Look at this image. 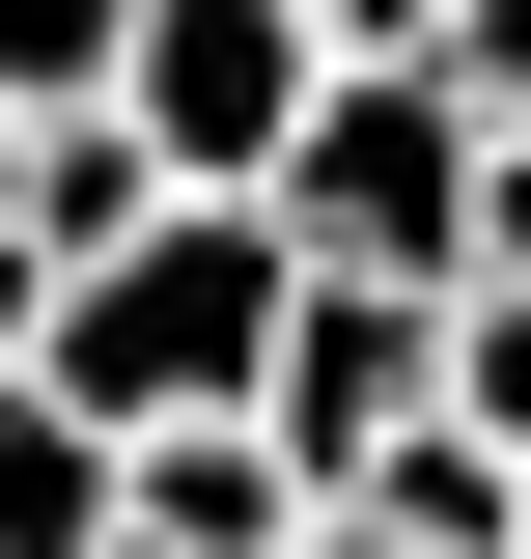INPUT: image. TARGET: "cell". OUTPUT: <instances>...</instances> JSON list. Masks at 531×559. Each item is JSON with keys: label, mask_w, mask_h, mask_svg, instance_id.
Returning a JSON list of instances; mask_svg holds the SVG:
<instances>
[{"label": "cell", "mask_w": 531, "mask_h": 559, "mask_svg": "<svg viewBox=\"0 0 531 559\" xmlns=\"http://www.w3.org/2000/svg\"><path fill=\"white\" fill-rule=\"evenodd\" d=\"M280 308H308V224H280V197H168L140 252H57V392L113 419V448L252 419L280 392Z\"/></svg>", "instance_id": "cell-1"}, {"label": "cell", "mask_w": 531, "mask_h": 559, "mask_svg": "<svg viewBox=\"0 0 531 559\" xmlns=\"http://www.w3.org/2000/svg\"><path fill=\"white\" fill-rule=\"evenodd\" d=\"M475 168H504V112H475L448 57H335L308 140H280V224L364 280H475Z\"/></svg>", "instance_id": "cell-2"}, {"label": "cell", "mask_w": 531, "mask_h": 559, "mask_svg": "<svg viewBox=\"0 0 531 559\" xmlns=\"http://www.w3.org/2000/svg\"><path fill=\"white\" fill-rule=\"evenodd\" d=\"M308 84H335V28H308V0H140L113 112L168 140V197H280V140H308Z\"/></svg>", "instance_id": "cell-3"}, {"label": "cell", "mask_w": 531, "mask_h": 559, "mask_svg": "<svg viewBox=\"0 0 531 559\" xmlns=\"http://www.w3.org/2000/svg\"><path fill=\"white\" fill-rule=\"evenodd\" d=\"M280 448H308V503H364L420 448V419H448V280H364V252H308V308H280Z\"/></svg>", "instance_id": "cell-4"}, {"label": "cell", "mask_w": 531, "mask_h": 559, "mask_svg": "<svg viewBox=\"0 0 531 559\" xmlns=\"http://www.w3.org/2000/svg\"><path fill=\"white\" fill-rule=\"evenodd\" d=\"M140 532H168V559H308L335 503H308L280 419H168V448H140Z\"/></svg>", "instance_id": "cell-5"}, {"label": "cell", "mask_w": 531, "mask_h": 559, "mask_svg": "<svg viewBox=\"0 0 531 559\" xmlns=\"http://www.w3.org/2000/svg\"><path fill=\"white\" fill-rule=\"evenodd\" d=\"M113 532H140V448L28 364V392H0V559H113Z\"/></svg>", "instance_id": "cell-6"}, {"label": "cell", "mask_w": 531, "mask_h": 559, "mask_svg": "<svg viewBox=\"0 0 531 559\" xmlns=\"http://www.w3.org/2000/svg\"><path fill=\"white\" fill-rule=\"evenodd\" d=\"M0 224H28V252H140V224H168V140H140V112H28Z\"/></svg>", "instance_id": "cell-7"}, {"label": "cell", "mask_w": 531, "mask_h": 559, "mask_svg": "<svg viewBox=\"0 0 531 559\" xmlns=\"http://www.w3.org/2000/svg\"><path fill=\"white\" fill-rule=\"evenodd\" d=\"M364 532H392V559H531V448H504V419H420L392 476H364Z\"/></svg>", "instance_id": "cell-8"}, {"label": "cell", "mask_w": 531, "mask_h": 559, "mask_svg": "<svg viewBox=\"0 0 531 559\" xmlns=\"http://www.w3.org/2000/svg\"><path fill=\"white\" fill-rule=\"evenodd\" d=\"M113 57H140V0H0V112H113Z\"/></svg>", "instance_id": "cell-9"}, {"label": "cell", "mask_w": 531, "mask_h": 559, "mask_svg": "<svg viewBox=\"0 0 531 559\" xmlns=\"http://www.w3.org/2000/svg\"><path fill=\"white\" fill-rule=\"evenodd\" d=\"M448 419H504V448H531V280H448Z\"/></svg>", "instance_id": "cell-10"}, {"label": "cell", "mask_w": 531, "mask_h": 559, "mask_svg": "<svg viewBox=\"0 0 531 559\" xmlns=\"http://www.w3.org/2000/svg\"><path fill=\"white\" fill-rule=\"evenodd\" d=\"M448 84H475V112H531V0H448Z\"/></svg>", "instance_id": "cell-11"}, {"label": "cell", "mask_w": 531, "mask_h": 559, "mask_svg": "<svg viewBox=\"0 0 531 559\" xmlns=\"http://www.w3.org/2000/svg\"><path fill=\"white\" fill-rule=\"evenodd\" d=\"M28 364H57V252L0 224V392H28Z\"/></svg>", "instance_id": "cell-12"}, {"label": "cell", "mask_w": 531, "mask_h": 559, "mask_svg": "<svg viewBox=\"0 0 531 559\" xmlns=\"http://www.w3.org/2000/svg\"><path fill=\"white\" fill-rule=\"evenodd\" d=\"M308 28H335V57H448V0H308Z\"/></svg>", "instance_id": "cell-13"}, {"label": "cell", "mask_w": 531, "mask_h": 559, "mask_svg": "<svg viewBox=\"0 0 531 559\" xmlns=\"http://www.w3.org/2000/svg\"><path fill=\"white\" fill-rule=\"evenodd\" d=\"M308 559H392V532H364V503H335V532H308Z\"/></svg>", "instance_id": "cell-14"}, {"label": "cell", "mask_w": 531, "mask_h": 559, "mask_svg": "<svg viewBox=\"0 0 531 559\" xmlns=\"http://www.w3.org/2000/svg\"><path fill=\"white\" fill-rule=\"evenodd\" d=\"M113 559H168V532H113Z\"/></svg>", "instance_id": "cell-15"}]
</instances>
